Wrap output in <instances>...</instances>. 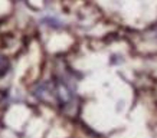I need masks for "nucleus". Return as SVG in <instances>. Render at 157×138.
<instances>
[{"label":"nucleus","instance_id":"f257e3e1","mask_svg":"<svg viewBox=\"0 0 157 138\" xmlns=\"http://www.w3.org/2000/svg\"><path fill=\"white\" fill-rule=\"evenodd\" d=\"M43 23L51 26V28H61L62 26V22L61 20L55 19V17H46V19H43Z\"/></svg>","mask_w":157,"mask_h":138},{"label":"nucleus","instance_id":"f03ea898","mask_svg":"<svg viewBox=\"0 0 157 138\" xmlns=\"http://www.w3.org/2000/svg\"><path fill=\"white\" fill-rule=\"evenodd\" d=\"M7 69H9V62H7V59L3 56H0V76L6 75Z\"/></svg>","mask_w":157,"mask_h":138}]
</instances>
